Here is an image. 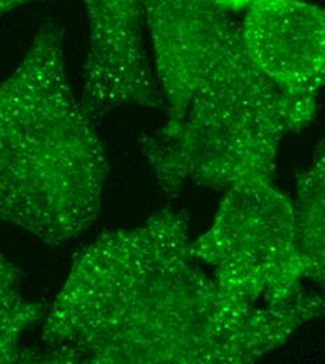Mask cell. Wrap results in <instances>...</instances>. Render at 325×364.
I'll use <instances>...</instances> for the list:
<instances>
[{
  "label": "cell",
  "mask_w": 325,
  "mask_h": 364,
  "mask_svg": "<svg viewBox=\"0 0 325 364\" xmlns=\"http://www.w3.org/2000/svg\"><path fill=\"white\" fill-rule=\"evenodd\" d=\"M325 316L320 291L254 304L192 252L184 210L101 234L75 259L43 329V363L244 364Z\"/></svg>",
  "instance_id": "1"
},
{
  "label": "cell",
  "mask_w": 325,
  "mask_h": 364,
  "mask_svg": "<svg viewBox=\"0 0 325 364\" xmlns=\"http://www.w3.org/2000/svg\"><path fill=\"white\" fill-rule=\"evenodd\" d=\"M72 90L63 30L46 23L0 85V223L62 245L92 228L110 166Z\"/></svg>",
  "instance_id": "2"
},
{
  "label": "cell",
  "mask_w": 325,
  "mask_h": 364,
  "mask_svg": "<svg viewBox=\"0 0 325 364\" xmlns=\"http://www.w3.org/2000/svg\"><path fill=\"white\" fill-rule=\"evenodd\" d=\"M317 107L287 98L250 58L241 31L206 75L184 115L140 137L161 189L188 183L226 191L274 181L279 144L307 128Z\"/></svg>",
  "instance_id": "3"
},
{
  "label": "cell",
  "mask_w": 325,
  "mask_h": 364,
  "mask_svg": "<svg viewBox=\"0 0 325 364\" xmlns=\"http://www.w3.org/2000/svg\"><path fill=\"white\" fill-rule=\"evenodd\" d=\"M223 192L213 223L192 240L193 255L233 297L254 304L289 300L306 279L293 200L274 181Z\"/></svg>",
  "instance_id": "4"
},
{
  "label": "cell",
  "mask_w": 325,
  "mask_h": 364,
  "mask_svg": "<svg viewBox=\"0 0 325 364\" xmlns=\"http://www.w3.org/2000/svg\"><path fill=\"white\" fill-rule=\"evenodd\" d=\"M89 49L82 104L97 121L138 105L159 109L164 100L144 44L146 0H83Z\"/></svg>",
  "instance_id": "5"
},
{
  "label": "cell",
  "mask_w": 325,
  "mask_h": 364,
  "mask_svg": "<svg viewBox=\"0 0 325 364\" xmlns=\"http://www.w3.org/2000/svg\"><path fill=\"white\" fill-rule=\"evenodd\" d=\"M146 30L167 121H179L241 23L208 0H146Z\"/></svg>",
  "instance_id": "6"
},
{
  "label": "cell",
  "mask_w": 325,
  "mask_h": 364,
  "mask_svg": "<svg viewBox=\"0 0 325 364\" xmlns=\"http://www.w3.org/2000/svg\"><path fill=\"white\" fill-rule=\"evenodd\" d=\"M241 38L287 98L317 107L325 90V10L306 0H260L245 13Z\"/></svg>",
  "instance_id": "7"
},
{
  "label": "cell",
  "mask_w": 325,
  "mask_h": 364,
  "mask_svg": "<svg viewBox=\"0 0 325 364\" xmlns=\"http://www.w3.org/2000/svg\"><path fill=\"white\" fill-rule=\"evenodd\" d=\"M296 228L306 279L325 297V137L296 177Z\"/></svg>",
  "instance_id": "8"
},
{
  "label": "cell",
  "mask_w": 325,
  "mask_h": 364,
  "mask_svg": "<svg viewBox=\"0 0 325 364\" xmlns=\"http://www.w3.org/2000/svg\"><path fill=\"white\" fill-rule=\"evenodd\" d=\"M47 317L44 301L31 303L23 299L0 309V364L41 363V353L20 345L23 333Z\"/></svg>",
  "instance_id": "9"
},
{
  "label": "cell",
  "mask_w": 325,
  "mask_h": 364,
  "mask_svg": "<svg viewBox=\"0 0 325 364\" xmlns=\"http://www.w3.org/2000/svg\"><path fill=\"white\" fill-rule=\"evenodd\" d=\"M20 300V271L0 252V309Z\"/></svg>",
  "instance_id": "10"
},
{
  "label": "cell",
  "mask_w": 325,
  "mask_h": 364,
  "mask_svg": "<svg viewBox=\"0 0 325 364\" xmlns=\"http://www.w3.org/2000/svg\"><path fill=\"white\" fill-rule=\"evenodd\" d=\"M208 1L232 13L238 10H248L251 6H254L260 0H208Z\"/></svg>",
  "instance_id": "11"
},
{
  "label": "cell",
  "mask_w": 325,
  "mask_h": 364,
  "mask_svg": "<svg viewBox=\"0 0 325 364\" xmlns=\"http://www.w3.org/2000/svg\"><path fill=\"white\" fill-rule=\"evenodd\" d=\"M31 1H37V0H0V17Z\"/></svg>",
  "instance_id": "12"
}]
</instances>
